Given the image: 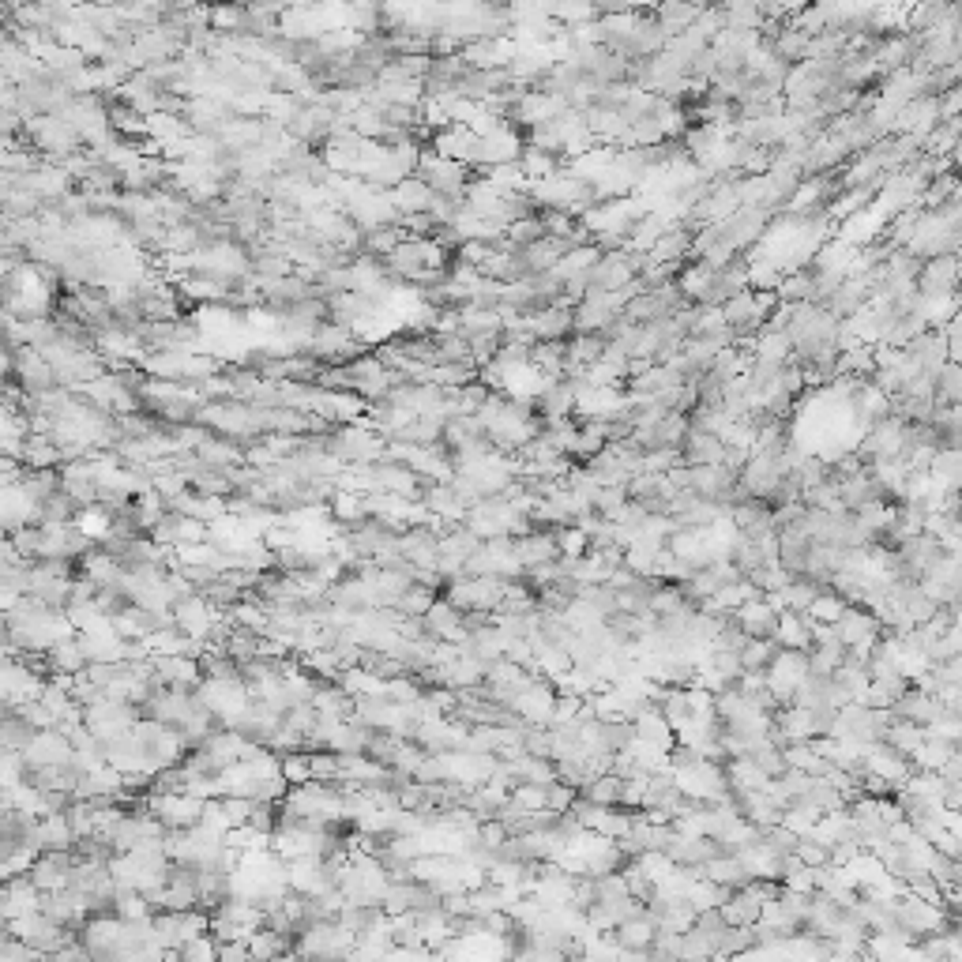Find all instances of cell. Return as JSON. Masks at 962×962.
I'll use <instances>...</instances> for the list:
<instances>
[{"mask_svg": "<svg viewBox=\"0 0 962 962\" xmlns=\"http://www.w3.org/2000/svg\"><path fill=\"white\" fill-rule=\"evenodd\" d=\"M414 173H418L425 185L433 188L436 196H451V200H463L466 185H470V166H466V162L433 155V151L418 158V170Z\"/></svg>", "mask_w": 962, "mask_h": 962, "instance_id": "6da1fadb", "label": "cell"}, {"mask_svg": "<svg viewBox=\"0 0 962 962\" xmlns=\"http://www.w3.org/2000/svg\"><path fill=\"white\" fill-rule=\"evenodd\" d=\"M34 831H38V846L42 850H72L76 846V831H72V820H68L64 808L38 816Z\"/></svg>", "mask_w": 962, "mask_h": 962, "instance_id": "277c9868", "label": "cell"}, {"mask_svg": "<svg viewBox=\"0 0 962 962\" xmlns=\"http://www.w3.org/2000/svg\"><path fill=\"white\" fill-rule=\"evenodd\" d=\"M388 196H391V207L399 211V218H403V215H421V211H429L433 188L425 185L418 173H410V177H403L399 185L388 188Z\"/></svg>", "mask_w": 962, "mask_h": 962, "instance_id": "3957f363", "label": "cell"}, {"mask_svg": "<svg viewBox=\"0 0 962 962\" xmlns=\"http://www.w3.org/2000/svg\"><path fill=\"white\" fill-rule=\"evenodd\" d=\"M177 955H181V959H203V962H211V959H218V944L211 940V932L203 929V932H196L192 940H185Z\"/></svg>", "mask_w": 962, "mask_h": 962, "instance_id": "30bf717a", "label": "cell"}, {"mask_svg": "<svg viewBox=\"0 0 962 962\" xmlns=\"http://www.w3.org/2000/svg\"><path fill=\"white\" fill-rule=\"evenodd\" d=\"M793 857H797L801 865H808V869H816V865H827V850H823L816 838H808V835L797 838V846H793Z\"/></svg>", "mask_w": 962, "mask_h": 962, "instance_id": "8fae6325", "label": "cell"}, {"mask_svg": "<svg viewBox=\"0 0 962 962\" xmlns=\"http://www.w3.org/2000/svg\"><path fill=\"white\" fill-rule=\"evenodd\" d=\"M335 515H339L342 523H361V519H365L361 497H357V493H339V497H335Z\"/></svg>", "mask_w": 962, "mask_h": 962, "instance_id": "7c38bea8", "label": "cell"}, {"mask_svg": "<svg viewBox=\"0 0 962 962\" xmlns=\"http://www.w3.org/2000/svg\"><path fill=\"white\" fill-rule=\"evenodd\" d=\"M733 621L741 624V632H745L748 639H760V636H771L775 632V621L778 613L763 598H752V602H741V606L730 613Z\"/></svg>", "mask_w": 962, "mask_h": 962, "instance_id": "5b68a950", "label": "cell"}, {"mask_svg": "<svg viewBox=\"0 0 962 962\" xmlns=\"http://www.w3.org/2000/svg\"><path fill=\"white\" fill-rule=\"evenodd\" d=\"M279 771L282 778L290 782V786H301V782H309L312 771H309V752H301V748H290V752H282L279 756Z\"/></svg>", "mask_w": 962, "mask_h": 962, "instance_id": "9c48e42d", "label": "cell"}, {"mask_svg": "<svg viewBox=\"0 0 962 962\" xmlns=\"http://www.w3.org/2000/svg\"><path fill=\"white\" fill-rule=\"evenodd\" d=\"M433 606V587H421V583H410V587L395 598V606L391 609H399V617H421L425 609Z\"/></svg>", "mask_w": 962, "mask_h": 962, "instance_id": "ba28073f", "label": "cell"}, {"mask_svg": "<svg viewBox=\"0 0 962 962\" xmlns=\"http://www.w3.org/2000/svg\"><path fill=\"white\" fill-rule=\"evenodd\" d=\"M515 557L523 568H534V564H545V560H557V538L553 530H542V534H519L515 542Z\"/></svg>", "mask_w": 962, "mask_h": 962, "instance_id": "8992f818", "label": "cell"}, {"mask_svg": "<svg viewBox=\"0 0 962 962\" xmlns=\"http://www.w3.org/2000/svg\"><path fill=\"white\" fill-rule=\"evenodd\" d=\"M850 606L842 594H831V590H820L812 602H808L805 609V621L808 624H835L838 617H842V609Z\"/></svg>", "mask_w": 962, "mask_h": 962, "instance_id": "52a82bcc", "label": "cell"}, {"mask_svg": "<svg viewBox=\"0 0 962 962\" xmlns=\"http://www.w3.org/2000/svg\"><path fill=\"white\" fill-rule=\"evenodd\" d=\"M955 282H959V260H955V252H940V256L921 260L914 286L917 294H955Z\"/></svg>", "mask_w": 962, "mask_h": 962, "instance_id": "7a4b0ae2", "label": "cell"}]
</instances>
